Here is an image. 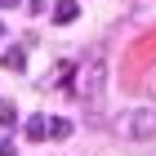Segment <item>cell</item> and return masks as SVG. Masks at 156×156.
I'll return each instance as SVG.
<instances>
[{
  "label": "cell",
  "instance_id": "cell-3",
  "mask_svg": "<svg viewBox=\"0 0 156 156\" xmlns=\"http://www.w3.org/2000/svg\"><path fill=\"white\" fill-rule=\"evenodd\" d=\"M76 13H80V5H76V0H58V5H54V23L67 27V23H76Z\"/></svg>",
  "mask_w": 156,
  "mask_h": 156
},
{
  "label": "cell",
  "instance_id": "cell-10",
  "mask_svg": "<svg viewBox=\"0 0 156 156\" xmlns=\"http://www.w3.org/2000/svg\"><path fill=\"white\" fill-rule=\"evenodd\" d=\"M13 5H18V0H0V9H13Z\"/></svg>",
  "mask_w": 156,
  "mask_h": 156
},
{
  "label": "cell",
  "instance_id": "cell-9",
  "mask_svg": "<svg viewBox=\"0 0 156 156\" xmlns=\"http://www.w3.org/2000/svg\"><path fill=\"white\" fill-rule=\"evenodd\" d=\"M0 156H18V152H13V143H5V147H0Z\"/></svg>",
  "mask_w": 156,
  "mask_h": 156
},
{
  "label": "cell",
  "instance_id": "cell-11",
  "mask_svg": "<svg viewBox=\"0 0 156 156\" xmlns=\"http://www.w3.org/2000/svg\"><path fill=\"white\" fill-rule=\"evenodd\" d=\"M0 40H5V23H0Z\"/></svg>",
  "mask_w": 156,
  "mask_h": 156
},
{
  "label": "cell",
  "instance_id": "cell-8",
  "mask_svg": "<svg viewBox=\"0 0 156 156\" xmlns=\"http://www.w3.org/2000/svg\"><path fill=\"white\" fill-rule=\"evenodd\" d=\"M45 9V0H27V13H40Z\"/></svg>",
  "mask_w": 156,
  "mask_h": 156
},
{
  "label": "cell",
  "instance_id": "cell-12",
  "mask_svg": "<svg viewBox=\"0 0 156 156\" xmlns=\"http://www.w3.org/2000/svg\"><path fill=\"white\" fill-rule=\"evenodd\" d=\"M152 94H156V76H152Z\"/></svg>",
  "mask_w": 156,
  "mask_h": 156
},
{
  "label": "cell",
  "instance_id": "cell-6",
  "mask_svg": "<svg viewBox=\"0 0 156 156\" xmlns=\"http://www.w3.org/2000/svg\"><path fill=\"white\" fill-rule=\"evenodd\" d=\"M23 129H27V138H31V143H40V138H45V116H31Z\"/></svg>",
  "mask_w": 156,
  "mask_h": 156
},
{
  "label": "cell",
  "instance_id": "cell-4",
  "mask_svg": "<svg viewBox=\"0 0 156 156\" xmlns=\"http://www.w3.org/2000/svg\"><path fill=\"white\" fill-rule=\"evenodd\" d=\"M0 62H5L9 72H23V67H27V54H23V49H5V54H0Z\"/></svg>",
  "mask_w": 156,
  "mask_h": 156
},
{
  "label": "cell",
  "instance_id": "cell-1",
  "mask_svg": "<svg viewBox=\"0 0 156 156\" xmlns=\"http://www.w3.org/2000/svg\"><path fill=\"white\" fill-rule=\"evenodd\" d=\"M103 85H107V58H103V49H89V58L72 72V94L85 107H98L103 103Z\"/></svg>",
  "mask_w": 156,
  "mask_h": 156
},
{
  "label": "cell",
  "instance_id": "cell-2",
  "mask_svg": "<svg viewBox=\"0 0 156 156\" xmlns=\"http://www.w3.org/2000/svg\"><path fill=\"white\" fill-rule=\"evenodd\" d=\"M116 129L129 138V143H152L156 138V107H129L116 116Z\"/></svg>",
  "mask_w": 156,
  "mask_h": 156
},
{
  "label": "cell",
  "instance_id": "cell-5",
  "mask_svg": "<svg viewBox=\"0 0 156 156\" xmlns=\"http://www.w3.org/2000/svg\"><path fill=\"white\" fill-rule=\"evenodd\" d=\"M45 134H49V138H67V134H72V120H62V116L45 120Z\"/></svg>",
  "mask_w": 156,
  "mask_h": 156
},
{
  "label": "cell",
  "instance_id": "cell-7",
  "mask_svg": "<svg viewBox=\"0 0 156 156\" xmlns=\"http://www.w3.org/2000/svg\"><path fill=\"white\" fill-rule=\"evenodd\" d=\"M0 125H5V129L18 125V107H13V103H0Z\"/></svg>",
  "mask_w": 156,
  "mask_h": 156
}]
</instances>
